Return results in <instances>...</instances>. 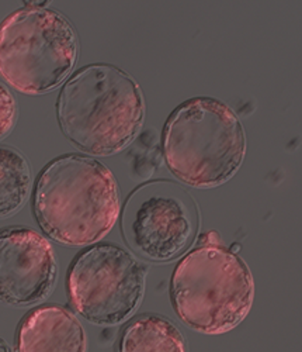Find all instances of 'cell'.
Wrapping results in <instances>:
<instances>
[{
    "mask_svg": "<svg viewBox=\"0 0 302 352\" xmlns=\"http://www.w3.org/2000/svg\"><path fill=\"white\" fill-rule=\"evenodd\" d=\"M33 209L54 241L80 247L106 237L119 214V193L111 170L100 161L67 154L38 175Z\"/></svg>",
    "mask_w": 302,
    "mask_h": 352,
    "instance_id": "cell-1",
    "label": "cell"
},
{
    "mask_svg": "<svg viewBox=\"0 0 302 352\" xmlns=\"http://www.w3.org/2000/svg\"><path fill=\"white\" fill-rule=\"evenodd\" d=\"M64 135L80 151L108 157L124 150L142 127L145 103L138 83L108 64L78 71L58 96Z\"/></svg>",
    "mask_w": 302,
    "mask_h": 352,
    "instance_id": "cell-2",
    "label": "cell"
},
{
    "mask_svg": "<svg viewBox=\"0 0 302 352\" xmlns=\"http://www.w3.org/2000/svg\"><path fill=\"white\" fill-rule=\"evenodd\" d=\"M246 137L235 111L213 98L178 106L163 130V154L170 172L191 188H214L239 170Z\"/></svg>",
    "mask_w": 302,
    "mask_h": 352,
    "instance_id": "cell-3",
    "label": "cell"
},
{
    "mask_svg": "<svg viewBox=\"0 0 302 352\" xmlns=\"http://www.w3.org/2000/svg\"><path fill=\"white\" fill-rule=\"evenodd\" d=\"M255 286L246 263L221 245H200L172 275L170 299L185 324L204 334H224L244 320Z\"/></svg>",
    "mask_w": 302,
    "mask_h": 352,
    "instance_id": "cell-4",
    "label": "cell"
},
{
    "mask_svg": "<svg viewBox=\"0 0 302 352\" xmlns=\"http://www.w3.org/2000/svg\"><path fill=\"white\" fill-rule=\"evenodd\" d=\"M76 60V33L56 10L25 6L0 23V76L20 94L54 91Z\"/></svg>",
    "mask_w": 302,
    "mask_h": 352,
    "instance_id": "cell-5",
    "label": "cell"
},
{
    "mask_svg": "<svg viewBox=\"0 0 302 352\" xmlns=\"http://www.w3.org/2000/svg\"><path fill=\"white\" fill-rule=\"evenodd\" d=\"M67 287L72 307L97 326H117L138 309L145 267L127 250L96 244L72 261Z\"/></svg>",
    "mask_w": 302,
    "mask_h": 352,
    "instance_id": "cell-6",
    "label": "cell"
},
{
    "mask_svg": "<svg viewBox=\"0 0 302 352\" xmlns=\"http://www.w3.org/2000/svg\"><path fill=\"white\" fill-rule=\"evenodd\" d=\"M198 224L193 197L173 182L155 181L130 195L121 230L126 243L138 256L167 262L190 247Z\"/></svg>",
    "mask_w": 302,
    "mask_h": 352,
    "instance_id": "cell-7",
    "label": "cell"
},
{
    "mask_svg": "<svg viewBox=\"0 0 302 352\" xmlns=\"http://www.w3.org/2000/svg\"><path fill=\"white\" fill-rule=\"evenodd\" d=\"M58 265L48 240L27 227L0 230V302L32 306L47 299Z\"/></svg>",
    "mask_w": 302,
    "mask_h": 352,
    "instance_id": "cell-8",
    "label": "cell"
},
{
    "mask_svg": "<svg viewBox=\"0 0 302 352\" xmlns=\"http://www.w3.org/2000/svg\"><path fill=\"white\" fill-rule=\"evenodd\" d=\"M19 352L86 351V334L76 316L58 305H45L28 311L16 336Z\"/></svg>",
    "mask_w": 302,
    "mask_h": 352,
    "instance_id": "cell-9",
    "label": "cell"
},
{
    "mask_svg": "<svg viewBox=\"0 0 302 352\" xmlns=\"http://www.w3.org/2000/svg\"><path fill=\"white\" fill-rule=\"evenodd\" d=\"M121 352H185L186 341L177 326L156 314H142L128 322L119 338Z\"/></svg>",
    "mask_w": 302,
    "mask_h": 352,
    "instance_id": "cell-10",
    "label": "cell"
},
{
    "mask_svg": "<svg viewBox=\"0 0 302 352\" xmlns=\"http://www.w3.org/2000/svg\"><path fill=\"white\" fill-rule=\"evenodd\" d=\"M32 189V170L23 154L0 146V219L19 212Z\"/></svg>",
    "mask_w": 302,
    "mask_h": 352,
    "instance_id": "cell-11",
    "label": "cell"
},
{
    "mask_svg": "<svg viewBox=\"0 0 302 352\" xmlns=\"http://www.w3.org/2000/svg\"><path fill=\"white\" fill-rule=\"evenodd\" d=\"M17 120V103L8 87L0 83V140L8 137Z\"/></svg>",
    "mask_w": 302,
    "mask_h": 352,
    "instance_id": "cell-12",
    "label": "cell"
},
{
    "mask_svg": "<svg viewBox=\"0 0 302 352\" xmlns=\"http://www.w3.org/2000/svg\"><path fill=\"white\" fill-rule=\"evenodd\" d=\"M200 245H220V236H218V232L211 231V232L205 234V236L201 237Z\"/></svg>",
    "mask_w": 302,
    "mask_h": 352,
    "instance_id": "cell-13",
    "label": "cell"
},
{
    "mask_svg": "<svg viewBox=\"0 0 302 352\" xmlns=\"http://www.w3.org/2000/svg\"><path fill=\"white\" fill-rule=\"evenodd\" d=\"M0 349H6V351H10L12 348L3 341V340H0Z\"/></svg>",
    "mask_w": 302,
    "mask_h": 352,
    "instance_id": "cell-14",
    "label": "cell"
}]
</instances>
